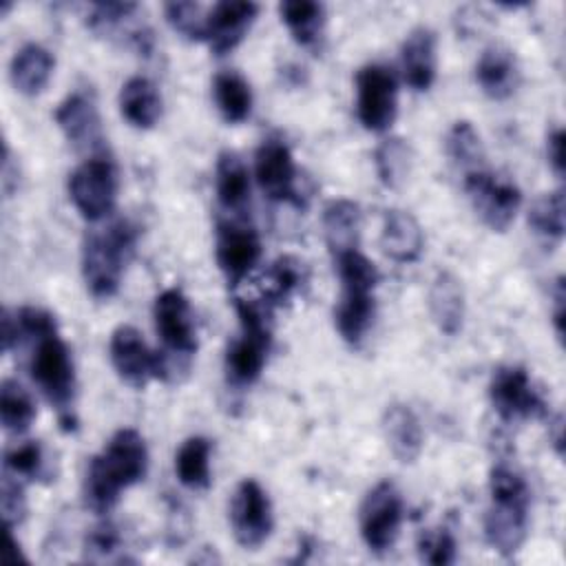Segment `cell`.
I'll list each match as a JSON object with an SVG mask.
<instances>
[{"label": "cell", "instance_id": "cell-26", "mask_svg": "<svg viewBox=\"0 0 566 566\" xmlns=\"http://www.w3.org/2000/svg\"><path fill=\"white\" fill-rule=\"evenodd\" d=\"M214 192L217 201L228 212H243L250 203V175L243 159L232 153L223 150L214 164Z\"/></svg>", "mask_w": 566, "mask_h": 566}, {"label": "cell", "instance_id": "cell-8", "mask_svg": "<svg viewBox=\"0 0 566 566\" xmlns=\"http://www.w3.org/2000/svg\"><path fill=\"white\" fill-rule=\"evenodd\" d=\"M398 111V82L389 66L371 62L356 73V117L363 128L385 133Z\"/></svg>", "mask_w": 566, "mask_h": 566}, {"label": "cell", "instance_id": "cell-12", "mask_svg": "<svg viewBox=\"0 0 566 566\" xmlns=\"http://www.w3.org/2000/svg\"><path fill=\"white\" fill-rule=\"evenodd\" d=\"M228 520L237 544L243 548L254 551L272 535V502L256 480L245 478L237 484L230 500Z\"/></svg>", "mask_w": 566, "mask_h": 566}, {"label": "cell", "instance_id": "cell-14", "mask_svg": "<svg viewBox=\"0 0 566 566\" xmlns=\"http://www.w3.org/2000/svg\"><path fill=\"white\" fill-rule=\"evenodd\" d=\"M108 356L117 376L135 389H142L150 378H157V352L148 349L139 329L133 325H119L113 329Z\"/></svg>", "mask_w": 566, "mask_h": 566}, {"label": "cell", "instance_id": "cell-27", "mask_svg": "<svg viewBox=\"0 0 566 566\" xmlns=\"http://www.w3.org/2000/svg\"><path fill=\"white\" fill-rule=\"evenodd\" d=\"M323 232L329 252L336 256L358 248L360 210L349 199H334L323 210Z\"/></svg>", "mask_w": 566, "mask_h": 566}, {"label": "cell", "instance_id": "cell-4", "mask_svg": "<svg viewBox=\"0 0 566 566\" xmlns=\"http://www.w3.org/2000/svg\"><path fill=\"white\" fill-rule=\"evenodd\" d=\"M234 310L241 329L226 349L223 371L230 387L245 389L259 380L268 360V352L272 345L270 307L254 301L234 298Z\"/></svg>", "mask_w": 566, "mask_h": 566}, {"label": "cell", "instance_id": "cell-29", "mask_svg": "<svg viewBox=\"0 0 566 566\" xmlns=\"http://www.w3.org/2000/svg\"><path fill=\"white\" fill-rule=\"evenodd\" d=\"M279 13L290 35L301 46H314L323 33L325 7L314 0H285L279 4Z\"/></svg>", "mask_w": 566, "mask_h": 566}, {"label": "cell", "instance_id": "cell-35", "mask_svg": "<svg viewBox=\"0 0 566 566\" xmlns=\"http://www.w3.org/2000/svg\"><path fill=\"white\" fill-rule=\"evenodd\" d=\"M2 467L18 480H42L49 475L46 453L40 440H24L4 451Z\"/></svg>", "mask_w": 566, "mask_h": 566}, {"label": "cell", "instance_id": "cell-40", "mask_svg": "<svg viewBox=\"0 0 566 566\" xmlns=\"http://www.w3.org/2000/svg\"><path fill=\"white\" fill-rule=\"evenodd\" d=\"M119 533L111 522H102L86 533L84 539V559L88 562H108L119 551Z\"/></svg>", "mask_w": 566, "mask_h": 566}, {"label": "cell", "instance_id": "cell-19", "mask_svg": "<svg viewBox=\"0 0 566 566\" xmlns=\"http://www.w3.org/2000/svg\"><path fill=\"white\" fill-rule=\"evenodd\" d=\"M53 117H55V124L62 130V135L75 148H95L102 142L97 106L86 93L75 91V93L66 95L57 104Z\"/></svg>", "mask_w": 566, "mask_h": 566}, {"label": "cell", "instance_id": "cell-42", "mask_svg": "<svg viewBox=\"0 0 566 566\" xmlns=\"http://www.w3.org/2000/svg\"><path fill=\"white\" fill-rule=\"evenodd\" d=\"M546 157L557 177H564V130L553 128L546 137Z\"/></svg>", "mask_w": 566, "mask_h": 566}, {"label": "cell", "instance_id": "cell-18", "mask_svg": "<svg viewBox=\"0 0 566 566\" xmlns=\"http://www.w3.org/2000/svg\"><path fill=\"white\" fill-rule=\"evenodd\" d=\"M475 82L491 99H506L517 91L520 64L515 53L504 44H489L475 62Z\"/></svg>", "mask_w": 566, "mask_h": 566}, {"label": "cell", "instance_id": "cell-30", "mask_svg": "<svg viewBox=\"0 0 566 566\" xmlns=\"http://www.w3.org/2000/svg\"><path fill=\"white\" fill-rule=\"evenodd\" d=\"M175 473L179 482L190 491L208 489L210 486V440L203 436L186 438L175 455Z\"/></svg>", "mask_w": 566, "mask_h": 566}, {"label": "cell", "instance_id": "cell-9", "mask_svg": "<svg viewBox=\"0 0 566 566\" xmlns=\"http://www.w3.org/2000/svg\"><path fill=\"white\" fill-rule=\"evenodd\" d=\"M402 497L394 482L382 480L360 502L358 526L365 546L374 553H387L400 533Z\"/></svg>", "mask_w": 566, "mask_h": 566}, {"label": "cell", "instance_id": "cell-15", "mask_svg": "<svg viewBox=\"0 0 566 566\" xmlns=\"http://www.w3.org/2000/svg\"><path fill=\"white\" fill-rule=\"evenodd\" d=\"M254 175L272 201H296V166L287 144L279 137L261 142L254 155Z\"/></svg>", "mask_w": 566, "mask_h": 566}, {"label": "cell", "instance_id": "cell-20", "mask_svg": "<svg viewBox=\"0 0 566 566\" xmlns=\"http://www.w3.org/2000/svg\"><path fill=\"white\" fill-rule=\"evenodd\" d=\"M402 77L411 91H429L436 82L438 53H436V33L429 27H416L402 42L400 49Z\"/></svg>", "mask_w": 566, "mask_h": 566}, {"label": "cell", "instance_id": "cell-11", "mask_svg": "<svg viewBox=\"0 0 566 566\" xmlns=\"http://www.w3.org/2000/svg\"><path fill=\"white\" fill-rule=\"evenodd\" d=\"M489 400L504 422H522L546 413V402L535 389L528 371L520 365H502L489 382Z\"/></svg>", "mask_w": 566, "mask_h": 566}, {"label": "cell", "instance_id": "cell-5", "mask_svg": "<svg viewBox=\"0 0 566 566\" xmlns=\"http://www.w3.org/2000/svg\"><path fill=\"white\" fill-rule=\"evenodd\" d=\"M153 318L164 352H157L159 380H170L177 369H188V360L197 352V327L186 294L168 287L157 294Z\"/></svg>", "mask_w": 566, "mask_h": 566}, {"label": "cell", "instance_id": "cell-41", "mask_svg": "<svg viewBox=\"0 0 566 566\" xmlns=\"http://www.w3.org/2000/svg\"><path fill=\"white\" fill-rule=\"evenodd\" d=\"M0 504H2V517L9 528H15L27 513V497H24V486L22 480L13 478L11 473H2V484H0Z\"/></svg>", "mask_w": 566, "mask_h": 566}, {"label": "cell", "instance_id": "cell-34", "mask_svg": "<svg viewBox=\"0 0 566 566\" xmlns=\"http://www.w3.org/2000/svg\"><path fill=\"white\" fill-rule=\"evenodd\" d=\"M528 226L546 243H559L564 237V192L537 197L528 210Z\"/></svg>", "mask_w": 566, "mask_h": 566}, {"label": "cell", "instance_id": "cell-23", "mask_svg": "<svg viewBox=\"0 0 566 566\" xmlns=\"http://www.w3.org/2000/svg\"><path fill=\"white\" fill-rule=\"evenodd\" d=\"M382 433L387 447L396 455L398 462L409 464L422 451V427L418 416L400 402H394L382 413Z\"/></svg>", "mask_w": 566, "mask_h": 566}, {"label": "cell", "instance_id": "cell-7", "mask_svg": "<svg viewBox=\"0 0 566 566\" xmlns=\"http://www.w3.org/2000/svg\"><path fill=\"white\" fill-rule=\"evenodd\" d=\"M69 197L86 221L104 219L117 199V170L111 157L93 155L69 175Z\"/></svg>", "mask_w": 566, "mask_h": 566}, {"label": "cell", "instance_id": "cell-45", "mask_svg": "<svg viewBox=\"0 0 566 566\" xmlns=\"http://www.w3.org/2000/svg\"><path fill=\"white\" fill-rule=\"evenodd\" d=\"M553 427H555V433H553V444H555V451L562 455V447H564V436H562V429H564V418H562V416H557V418H555V422H553Z\"/></svg>", "mask_w": 566, "mask_h": 566}, {"label": "cell", "instance_id": "cell-44", "mask_svg": "<svg viewBox=\"0 0 566 566\" xmlns=\"http://www.w3.org/2000/svg\"><path fill=\"white\" fill-rule=\"evenodd\" d=\"M18 340H20V332H18L15 318H13L7 310H2V352L9 354L11 347H13Z\"/></svg>", "mask_w": 566, "mask_h": 566}, {"label": "cell", "instance_id": "cell-16", "mask_svg": "<svg viewBox=\"0 0 566 566\" xmlns=\"http://www.w3.org/2000/svg\"><path fill=\"white\" fill-rule=\"evenodd\" d=\"M259 7L245 0H223L212 4L208 11L206 42L214 55H226L241 44L252 22L256 20Z\"/></svg>", "mask_w": 566, "mask_h": 566}, {"label": "cell", "instance_id": "cell-10", "mask_svg": "<svg viewBox=\"0 0 566 566\" xmlns=\"http://www.w3.org/2000/svg\"><path fill=\"white\" fill-rule=\"evenodd\" d=\"M464 192L482 223L495 232H504L515 221L522 206L520 188L486 168L464 175Z\"/></svg>", "mask_w": 566, "mask_h": 566}, {"label": "cell", "instance_id": "cell-24", "mask_svg": "<svg viewBox=\"0 0 566 566\" xmlns=\"http://www.w3.org/2000/svg\"><path fill=\"white\" fill-rule=\"evenodd\" d=\"M119 113L133 128H153L161 117V95L157 86L144 75L126 80L119 91Z\"/></svg>", "mask_w": 566, "mask_h": 566}, {"label": "cell", "instance_id": "cell-36", "mask_svg": "<svg viewBox=\"0 0 566 566\" xmlns=\"http://www.w3.org/2000/svg\"><path fill=\"white\" fill-rule=\"evenodd\" d=\"M374 164L380 181L387 188L400 186L411 168V148L405 139L400 137H389L385 139L376 153H374Z\"/></svg>", "mask_w": 566, "mask_h": 566}, {"label": "cell", "instance_id": "cell-37", "mask_svg": "<svg viewBox=\"0 0 566 566\" xmlns=\"http://www.w3.org/2000/svg\"><path fill=\"white\" fill-rule=\"evenodd\" d=\"M166 22L186 40H206L208 11L199 2H166L164 4Z\"/></svg>", "mask_w": 566, "mask_h": 566}, {"label": "cell", "instance_id": "cell-22", "mask_svg": "<svg viewBox=\"0 0 566 566\" xmlns=\"http://www.w3.org/2000/svg\"><path fill=\"white\" fill-rule=\"evenodd\" d=\"M53 69H55V60L51 51L44 49L42 44L29 42L22 49H18L15 55L11 57L9 77L18 93L33 97L46 88L53 75Z\"/></svg>", "mask_w": 566, "mask_h": 566}, {"label": "cell", "instance_id": "cell-32", "mask_svg": "<svg viewBox=\"0 0 566 566\" xmlns=\"http://www.w3.org/2000/svg\"><path fill=\"white\" fill-rule=\"evenodd\" d=\"M303 263L294 256H279L263 276L261 292L265 305L272 310L274 305L285 303L303 285Z\"/></svg>", "mask_w": 566, "mask_h": 566}, {"label": "cell", "instance_id": "cell-3", "mask_svg": "<svg viewBox=\"0 0 566 566\" xmlns=\"http://www.w3.org/2000/svg\"><path fill=\"white\" fill-rule=\"evenodd\" d=\"M137 232L119 219L104 230H93L82 241V279L88 294L106 301L117 294L124 268L135 250Z\"/></svg>", "mask_w": 566, "mask_h": 566}, {"label": "cell", "instance_id": "cell-13", "mask_svg": "<svg viewBox=\"0 0 566 566\" xmlns=\"http://www.w3.org/2000/svg\"><path fill=\"white\" fill-rule=\"evenodd\" d=\"M261 239L256 230L239 219H219L214 259L230 285H237L259 261Z\"/></svg>", "mask_w": 566, "mask_h": 566}, {"label": "cell", "instance_id": "cell-6", "mask_svg": "<svg viewBox=\"0 0 566 566\" xmlns=\"http://www.w3.org/2000/svg\"><path fill=\"white\" fill-rule=\"evenodd\" d=\"M31 358L29 374L40 394L53 405L62 422L73 420V400H75V367L66 343L60 338L57 329L42 332L31 336Z\"/></svg>", "mask_w": 566, "mask_h": 566}, {"label": "cell", "instance_id": "cell-25", "mask_svg": "<svg viewBox=\"0 0 566 566\" xmlns=\"http://www.w3.org/2000/svg\"><path fill=\"white\" fill-rule=\"evenodd\" d=\"M429 310L438 329L455 336L464 323V290L451 272H438L429 287Z\"/></svg>", "mask_w": 566, "mask_h": 566}, {"label": "cell", "instance_id": "cell-31", "mask_svg": "<svg viewBox=\"0 0 566 566\" xmlns=\"http://www.w3.org/2000/svg\"><path fill=\"white\" fill-rule=\"evenodd\" d=\"M444 150L449 155V159L467 172H473V170H480L484 168V146H482V139L478 135V130L473 128L471 122L462 119V122H455L447 137H444Z\"/></svg>", "mask_w": 566, "mask_h": 566}, {"label": "cell", "instance_id": "cell-39", "mask_svg": "<svg viewBox=\"0 0 566 566\" xmlns=\"http://www.w3.org/2000/svg\"><path fill=\"white\" fill-rule=\"evenodd\" d=\"M455 537L449 528H431L422 531L418 537V555L424 564L447 566L455 559Z\"/></svg>", "mask_w": 566, "mask_h": 566}, {"label": "cell", "instance_id": "cell-21", "mask_svg": "<svg viewBox=\"0 0 566 566\" xmlns=\"http://www.w3.org/2000/svg\"><path fill=\"white\" fill-rule=\"evenodd\" d=\"M380 248L389 259L398 263L416 261L424 248V237L418 219L407 210H387L382 217Z\"/></svg>", "mask_w": 566, "mask_h": 566}, {"label": "cell", "instance_id": "cell-17", "mask_svg": "<svg viewBox=\"0 0 566 566\" xmlns=\"http://www.w3.org/2000/svg\"><path fill=\"white\" fill-rule=\"evenodd\" d=\"M376 285L340 283V296L334 307V325L345 343L360 345L376 316Z\"/></svg>", "mask_w": 566, "mask_h": 566}, {"label": "cell", "instance_id": "cell-28", "mask_svg": "<svg viewBox=\"0 0 566 566\" xmlns=\"http://www.w3.org/2000/svg\"><path fill=\"white\" fill-rule=\"evenodd\" d=\"M212 99L228 124H241L252 111V88L237 71H219L212 80Z\"/></svg>", "mask_w": 566, "mask_h": 566}, {"label": "cell", "instance_id": "cell-2", "mask_svg": "<svg viewBox=\"0 0 566 566\" xmlns=\"http://www.w3.org/2000/svg\"><path fill=\"white\" fill-rule=\"evenodd\" d=\"M491 506L484 515V537L500 555H513L526 539L531 491L526 480L506 464L489 473Z\"/></svg>", "mask_w": 566, "mask_h": 566}, {"label": "cell", "instance_id": "cell-33", "mask_svg": "<svg viewBox=\"0 0 566 566\" xmlns=\"http://www.w3.org/2000/svg\"><path fill=\"white\" fill-rule=\"evenodd\" d=\"M35 418L31 394L15 380L4 378L0 385V422L9 433H24Z\"/></svg>", "mask_w": 566, "mask_h": 566}, {"label": "cell", "instance_id": "cell-43", "mask_svg": "<svg viewBox=\"0 0 566 566\" xmlns=\"http://www.w3.org/2000/svg\"><path fill=\"white\" fill-rule=\"evenodd\" d=\"M553 325H555V334L559 338H564V305H566V287H564V276H557L553 292Z\"/></svg>", "mask_w": 566, "mask_h": 566}, {"label": "cell", "instance_id": "cell-38", "mask_svg": "<svg viewBox=\"0 0 566 566\" xmlns=\"http://www.w3.org/2000/svg\"><path fill=\"white\" fill-rule=\"evenodd\" d=\"M135 11V2H95L88 9L86 24L97 35H113L133 18Z\"/></svg>", "mask_w": 566, "mask_h": 566}, {"label": "cell", "instance_id": "cell-1", "mask_svg": "<svg viewBox=\"0 0 566 566\" xmlns=\"http://www.w3.org/2000/svg\"><path fill=\"white\" fill-rule=\"evenodd\" d=\"M148 471V447L139 431L117 429L104 449L91 458L84 475V504L97 515H106L119 502L124 489L142 482Z\"/></svg>", "mask_w": 566, "mask_h": 566}]
</instances>
